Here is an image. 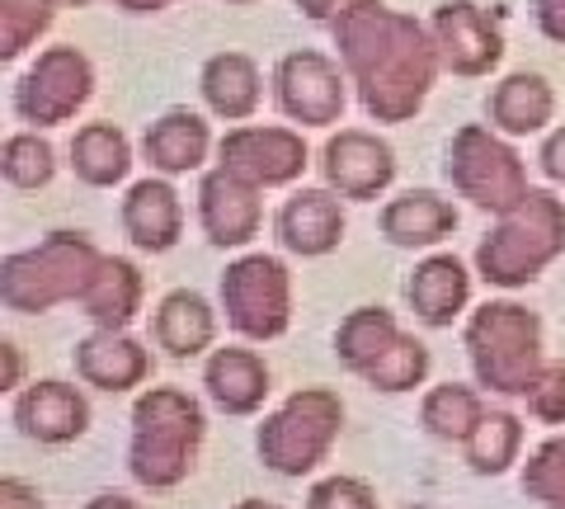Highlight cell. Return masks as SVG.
Here are the masks:
<instances>
[{
	"label": "cell",
	"instance_id": "obj_1",
	"mask_svg": "<svg viewBox=\"0 0 565 509\" xmlns=\"http://www.w3.org/2000/svg\"><path fill=\"white\" fill-rule=\"evenodd\" d=\"M330 33L353 95L373 123H411L429 104L444 76V57H438L429 24L382 0H363L340 24H330Z\"/></svg>",
	"mask_w": 565,
	"mask_h": 509
},
{
	"label": "cell",
	"instance_id": "obj_2",
	"mask_svg": "<svg viewBox=\"0 0 565 509\" xmlns=\"http://www.w3.org/2000/svg\"><path fill=\"white\" fill-rule=\"evenodd\" d=\"M207 438V415L184 388H147L132 401L128 471L141 490H174L193 477Z\"/></svg>",
	"mask_w": 565,
	"mask_h": 509
},
{
	"label": "cell",
	"instance_id": "obj_3",
	"mask_svg": "<svg viewBox=\"0 0 565 509\" xmlns=\"http://www.w3.org/2000/svg\"><path fill=\"white\" fill-rule=\"evenodd\" d=\"M565 255V199L552 189H527L519 208H509L504 218H494L490 232L476 241V278H486L490 288H527Z\"/></svg>",
	"mask_w": 565,
	"mask_h": 509
},
{
	"label": "cell",
	"instance_id": "obj_4",
	"mask_svg": "<svg viewBox=\"0 0 565 509\" xmlns=\"http://www.w3.org/2000/svg\"><path fill=\"white\" fill-rule=\"evenodd\" d=\"M104 265V251L85 232H47L29 251L0 259V303L20 316H47L52 307L81 303L90 278Z\"/></svg>",
	"mask_w": 565,
	"mask_h": 509
},
{
	"label": "cell",
	"instance_id": "obj_5",
	"mask_svg": "<svg viewBox=\"0 0 565 509\" xmlns=\"http://www.w3.org/2000/svg\"><path fill=\"white\" fill-rule=\"evenodd\" d=\"M462 344L476 373V388L494 396H523L533 378L546 368L542 354V316L509 297H490L476 311H467Z\"/></svg>",
	"mask_w": 565,
	"mask_h": 509
},
{
	"label": "cell",
	"instance_id": "obj_6",
	"mask_svg": "<svg viewBox=\"0 0 565 509\" xmlns=\"http://www.w3.org/2000/svg\"><path fill=\"white\" fill-rule=\"evenodd\" d=\"M344 434V396L334 388H297L255 430V453L274 477H311Z\"/></svg>",
	"mask_w": 565,
	"mask_h": 509
},
{
	"label": "cell",
	"instance_id": "obj_7",
	"mask_svg": "<svg viewBox=\"0 0 565 509\" xmlns=\"http://www.w3.org/2000/svg\"><path fill=\"white\" fill-rule=\"evenodd\" d=\"M444 174L457 199H467L471 208H481L490 218H504L509 208H519L527 199V166L514 147V137L494 132L490 123H462L448 137Z\"/></svg>",
	"mask_w": 565,
	"mask_h": 509
},
{
	"label": "cell",
	"instance_id": "obj_8",
	"mask_svg": "<svg viewBox=\"0 0 565 509\" xmlns=\"http://www.w3.org/2000/svg\"><path fill=\"white\" fill-rule=\"evenodd\" d=\"M217 303L226 326L250 344L282 340L292 326V274L278 255L250 251L232 259L217 278Z\"/></svg>",
	"mask_w": 565,
	"mask_h": 509
},
{
	"label": "cell",
	"instance_id": "obj_9",
	"mask_svg": "<svg viewBox=\"0 0 565 509\" xmlns=\"http://www.w3.org/2000/svg\"><path fill=\"white\" fill-rule=\"evenodd\" d=\"M95 99V62L76 43H52L14 81V118L29 128H62Z\"/></svg>",
	"mask_w": 565,
	"mask_h": 509
},
{
	"label": "cell",
	"instance_id": "obj_10",
	"mask_svg": "<svg viewBox=\"0 0 565 509\" xmlns=\"http://www.w3.org/2000/svg\"><path fill=\"white\" fill-rule=\"evenodd\" d=\"M274 104L288 123L334 128L349 109V72L321 47H292L274 66Z\"/></svg>",
	"mask_w": 565,
	"mask_h": 509
},
{
	"label": "cell",
	"instance_id": "obj_11",
	"mask_svg": "<svg viewBox=\"0 0 565 509\" xmlns=\"http://www.w3.org/2000/svg\"><path fill=\"white\" fill-rule=\"evenodd\" d=\"M217 166L255 189H288L307 174V137L282 123H236L217 142Z\"/></svg>",
	"mask_w": 565,
	"mask_h": 509
},
{
	"label": "cell",
	"instance_id": "obj_12",
	"mask_svg": "<svg viewBox=\"0 0 565 509\" xmlns=\"http://www.w3.org/2000/svg\"><path fill=\"white\" fill-rule=\"evenodd\" d=\"M321 174L344 203H377L396 184V147L367 128H340L321 147Z\"/></svg>",
	"mask_w": 565,
	"mask_h": 509
},
{
	"label": "cell",
	"instance_id": "obj_13",
	"mask_svg": "<svg viewBox=\"0 0 565 509\" xmlns=\"http://www.w3.org/2000/svg\"><path fill=\"white\" fill-rule=\"evenodd\" d=\"M429 29H434L438 57H444V72L452 76L476 81V76H490L504 62V29L476 0H444L434 10Z\"/></svg>",
	"mask_w": 565,
	"mask_h": 509
},
{
	"label": "cell",
	"instance_id": "obj_14",
	"mask_svg": "<svg viewBox=\"0 0 565 509\" xmlns=\"http://www.w3.org/2000/svg\"><path fill=\"white\" fill-rule=\"evenodd\" d=\"M10 420L29 444H43V448H62V444H76L90 430V401L76 382H62V378H39L29 388L14 392V406Z\"/></svg>",
	"mask_w": 565,
	"mask_h": 509
},
{
	"label": "cell",
	"instance_id": "obj_15",
	"mask_svg": "<svg viewBox=\"0 0 565 509\" xmlns=\"http://www.w3.org/2000/svg\"><path fill=\"white\" fill-rule=\"evenodd\" d=\"M264 189L212 166L199 180V226L217 251H245L264 232Z\"/></svg>",
	"mask_w": 565,
	"mask_h": 509
},
{
	"label": "cell",
	"instance_id": "obj_16",
	"mask_svg": "<svg viewBox=\"0 0 565 509\" xmlns=\"http://www.w3.org/2000/svg\"><path fill=\"white\" fill-rule=\"evenodd\" d=\"M71 363H76V378L85 388L109 392V396L147 388V378H151V349L137 336H128V330H104V326H95L85 340H76Z\"/></svg>",
	"mask_w": 565,
	"mask_h": 509
},
{
	"label": "cell",
	"instance_id": "obj_17",
	"mask_svg": "<svg viewBox=\"0 0 565 509\" xmlns=\"http://www.w3.org/2000/svg\"><path fill=\"white\" fill-rule=\"evenodd\" d=\"M349 218H344V199L334 189H297L292 199H282L278 218H274V236L288 255L302 259H321L344 245Z\"/></svg>",
	"mask_w": 565,
	"mask_h": 509
},
{
	"label": "cell",
	"instance_id": "obj_18",
	"mask_svg": "<svg viewBox=\"0 0 565 509\" xmlns=\"http://www.w3.org/2000/svg\"><path fill=\"white\" fill-rule=\"evenodd\" d=\"M118 222H122V236H128L137 251H147V255L174 251L184 236V199H180V189L170 184V174L137 180L128 194H122Z\"/></svg>",
	"mask_w": 565,
	"mask_h": 509
},
{
	"label": "cell",
	"instance_id": "obj_19",
	"mask_svg": "<svg viewBox=\"0 0 565 509\" xmlns=\"http://www.w3.org/2000/svg\"><path fill=\"white\" fill-rule=\"evenodd\" d=\"M471 269L467 259H457L452 251H434L405 278V303H411L415 321L429 330H448L457 316H467L471 307Z\"/></svg>",
	"mask_w": 565,
	"mask_h": 509
},
{
	"label": "cell",
	"instance_id": "obj_20",
	"mask_svg": "<svg viewBox=\"0 0 565 509\" xmlns=\"http://www.w3.org/2000/svg\"><path fill=\"white\" fill-rule=\"evenodd\" d=\"M203 392L222 415L245 420V415L264 411V401L274 392V373L255 349L226 344V349H212L203 359Z\"/></svg>",
	"mask_w": 565,
	"mask_h": 509
},
{
	"label": "cell",
	"instance_id": "obj_21",
	"mask_svg": "<svg viewBox=\"0 0 565 509\" xmlns=\"http://www.w3.org/2000/svg\"><path fill=\"white\" fill-rule=\"evenodd\" d=\"M217 311L199 288H170L151 311V340L170 359H207L217 349Z\"/></svg>",
	"mask_w": 565,
	"mask_h": 509
},
{
	"label": "cell",
	"instance_id": "obj_22",
	"mask_svg": "<svg viewBox=\"0 0 565 509\" xmlns=\"http://www.w3.org/2000/svg\"><path fill=\"white\" fill-rule=\"evenodd\" d=\"M457 203L444 199L438 189H405V194L386 199L377 213V232L396 245V251H434L457 232Z\"/></svg>",
	"mask_w": 565,
	"mask_h": 509
},
{
	"label": "cell",
	"instance_id": "obj_23",
	"mask_svg": "<svg viewBox=\"0 0 565 509\" xmlns=\"http://www.w3.org/2000/svg\"><path fill=\"white\" fill-rule=\"evenodd\" d=\"M217 151L212 142V123L193 109H166L141 132V156H147L151 174H193L207 166V156Z\"/></svg>",
	"mask_w": 565,
	"mask_h": 509
},
{
	"label": "cell",
	"instance_id": "obj_24",
	"mask_svg": "<svg viewBox=\"0 0 565 509\" xmlns=\"http://www.w3.org/2000/svg\"><path fill=\"white\" fill-rule=\"evenodd\" d=\"M199 95L212 118L222 123H250L264 99V72L250 52H212L199 72Z\"/></svg>",
	"mask_w": 565,
	"mask_h": 509
},
{
	"label": "cell",
	"instance_id": "obj_25",
	"mask_svg": "<svg viewBox=\"0 0 565 509\" xmlns=\"http://www.w3.org/2000/svg\"><path fill=\"white\" fill-rule=\"evenodd\" d=\"M486 118L494 132L504 137H533L546 132V123L556 118V91L542 72H509L500 85H490L486 95Z\"/></svg>",
	"mask_w": 565,
	"mask_h": 509
},
{
	"label": "cell",
	"instance_id": "obj_26",
	"mask_svg": "<svg viewBox=\"0 0 565 509\" xmlns=\"http://www.w3.org/2000/svg\"><path fill=\"white\" fill-rule=\"evenodd\" d=\"M141 303H147V278H141L137 259L104 255L99 274L90 278V288H85V297L76 307L104 330H128L141 316Z\"/></svg>",
	"mask_w": 565,
	"mask_h": 509
},
{
	"label": "cell",
	"instance_id": "obj_27",
	"mask_svg": "<svg viewBox=\"0 0 565 509\" xmlns=\"http://www.w3.org/2000/svg\"><path fill=\"white\" fill-rule=\"evenodd\" d=\"M132 170V142L118 123H81L71 137V174L85 189H114Z\"/></svg>",
	"mask_w": 565,
	"mask_h": 509
},
{
	"label": "cell",
	"instance_id": "obj_28",
	"mask_svg": "<svg viewBox=\"0 0 565 509\" xmlns=\"http://www.w3.org/2000/svg\"><path fill=\"white\" fill-rule=\"evenodd\" d=\"M401 336V321L396 311L386 307H353L340 330H334V359H340V368H349L353 378H363L367 368H373L386 349L396 344Z\"/></svg>",
	"mask_w": 565,
	"mask_h": 509
},
{
	"label": "cell",
	"instance_id": "obj_29",
	"mask_svg": "<svg viewBox=\"0 0 565 509\" xmlns=\"http://www.w3.org/2000/svg\"><path fill=\"white\" fill-rule=\"evenodd\" d=\"M486 396L467 388V382H438V388L424 392L419 401V425L438 444H467L476 434V425L486 420Z\"/></svg>",
	"mask_w": 565,
	"mask_h": 509
},
{
	"label": "cell",
	"instance_id": "obj_30",
	"mask_svg": "<svg viewBox=\"0 0 565 509\" xmlns=\"http://www.w3.org/2000/svg\"><path fill=\"white\" fill-rule=\"evenodd\" d=\"M462 453L476 477H504L523 458V420L504 406H490L486 420L476 425V434L462 444Z\"/></svg>",
	"mask_w": 565,
	"mask_h": 509
},
{
	"label": "cell",
	"instance_id": "obj_31",
	"mask_svg": "<svg viewBox=\"0 0 565 509\" xmlns=\"http://www.w3.org/2000/svg\"><path fill=\"white\" fill-rule=\"evenodd\" d=\"M429 368H434V354H429V344H424L415 330H401L396 344L386 349V354L367 368L363 382L373 392H386V396H401V392H415L429 382Z\"/></svg>",
	"mask_w": 565,
	"mask_h": 509
},
{
	"label": "cell",
	"instance_id": "obj_32",
	"mask_svg": "<svg viewBox=\"0 0 565 509\" xmlns=\"http://www.w3.org/2000/svg\"><path fill=\"white\" fill-rule=\"evenodd\" d=\"M0 174L14 189H47L52 174H57V151L39 128L10 132L6 147H0Z\"/></svg>",
	"mask_w": 565,
	"mask_h": 509
},
{
	"label": "cell",
	"instance_id": "obj_33",
	"mask_svg": "<svg viewBox=\"0 0 565 509\" xmlns=\"http://www.w3.org/2000/svg\"><path fill=\"white\" fill-rule=\"evenodd\" d=\"M62 0H0V62H20L57 20Z\"/></svg>",
	"mask_w": 565,
	"mask_h": 509
},
{
	"label": "cell",
	"instance_id": "obj_34",
	"mask_svg": "<svg viewBox=\"0 0 565 509\" xmlns=\"http://www.w3.org/2000/svg\"><path fill=\"white\" fill-rule=\"evenodd\" d=\"M523 496L537 500L542 509H565V434H552L527 453L523 463Z\"/></svg>",
	"mask_w": 565,
	"mask_h": 509
},
{
	"label": "cell",
	"instance_id": "obj_35",
	"mask_svg": "<svg viewBox=\"0 0 565 509\" xmlns=\"http://www.w3.org/2000/svg\"><path fill=\"white\" fill-rule=\"evenodd\" d=\"M307 509H377V490L363 477H349V471H334V477L311 481L307 490Z\"/></svg>",
	"mask_w": 565,
	"mask_h": 509
},
{
	"label": "cell",
	"instance_id": "obj_36",
	"mask_svg": "<svg viewBox=\"0 0 565 509\" xmlns=\"http://www.w3.org/2000/svg\"><path fill=\"white\" fill-rule=\"evenodd\" d=\"M523 401L537 425H565V363H546L533 378V388L523 392Z\"/></svg>",
	"mask_w": 565,
	"mask_h": 509
},
{
	"label": "cell",
	"instance_id": "obj_37",
	"mask_svg": "<svg viewBox=\"0 0 565 509\" xmlns=\"http://www.w3.org/2000/svg\"><path fill=\"white\" fill-rule=\"evenodd\" d=\"M537 166H542V174H546L552 184H565V123L542 137V147H537Z\"/></svg>",
	"mask_w": 565,
	"mask_h": 509
},
{
	"label": "cell",
	"instance_id": "obj_38",
	"mask_svg": "<svg viewBox=\"0 0 565 509\" xmlns=\"http://www.w3.org/2000/svg\"><path fill=\"white\" fill-rule=\"evenodd\" d=\"M0 509H47L43 490L24 477H0Z\"/></svg>",
	"mask_w": 565,
	"mask_h": 509
},
{
	"label": "cell",
	"instance_id": "obj_39",
	"mask_svg": "<svg viewBox=\"0 0 565 509\" xmlns=\"http://www.w3.org/2000/svg\"><path fill=\"white\" fill-rule=\"evenodd\" d=\"M533 20L546 43L565 47V0H533Z\"/></svg>",
	"mask_w": 565,
	"mask_h": 509
},
{
	"label": "cell",
	"instance_id": "obj_40",
	"mask_svg": "<svg viewBox=\"0 0 565 509\" xmlns=\"http://www.w3.org/2000/svg\"><path fill=\"white\" fill-rule=\"evenodd\" d=\"M24 388V349L14 340H0V392Z\"/></svg>",
	"mask_w": 565,
	"mask_h": 509
},
{
	"label": "cell",
	"instance_id": "obj_41",
	"mask_svg": "<svg viewBox=\"0 0 565 509\" xmlns=\"http://www.w3.org/2000/svg\"><path fill=\"white\" fill-rule=\"evenodd\" d=\"M353 6H363V0H297V10H302L311 24H340Z\"/></svg>",
	"mask_w": 565,
	"mask_h": 509
},
{
	"label": "cell",
	"instance_id": "obj_42",
	"mask_svg": "<svg viewBox=\"0 0 565 509\" xmlns=\"http://www.w3.org/2000/svg\"><path fill=\"white\" fill-rule=\"evenodd\" d=\"M122 14H161L170 6H180V0H114Z\"/></svg>",
	"mask_w": 565,
	"mask_h": 509
},
{
	"label": "cell",
	"instance_id": "obj_43",
	"mask_svg": "<svg viewBox=\"0 0 565 509\" xmlns=\"http://www.w3.org/2000/svg\"><path fill=\"white\" fill-rule=\"evenodd\" d=\"M81 509H141V505L128 500V496H118V490H104V496H90Z\"/></svg>",
	"mask_w": 565,
	"mask_h": 509
},
{
	"label": "cell",
	"instance_id": "obj_44",
	"mask_svg": "<svg viewBox=\"0 0 565 509\" xmlns=\"http://www.w3.org/2000/svg\"><path fill=\"white\" fill-rule=\"evenodd\" d=\"M232 509H282V505H274V500H259V496H245V500H236Z\"/></svg>",
	"mask_w": 565,
	"mask_h": 509
},
{
	"label": "cell",
	"instance_id": "obj_45",
	"mask_svg": "<svg viewBox=\"0 0 565 509\" xmlns=\"http://www.w3.org/2000/svg\"><path fill=\"white\" fill-rule=\"evenodd\" d=\"M62 6H99V0H62Z\"/></svg>",
	"mask_w": 565,
	"mask_h": 509
},
{
	"label": "cell",
	"instance_id": "obj_46",
	"mask_svg": "<svg viewBox=\"0 0 565 509\" xmlns=\"http://www.w3.org/2000/svg\"><path fill=\"white\" fill-rule=\"evenodd\" d=\"M226 6H255V0H226Z\"/></svg>",
	"mask_w": 565,
	"mask_h": 509
},
{
	"label": "cell",
	"instance_id": "obj_47",
	"mask_svg": "<svg viewBox=\"0 0 565 509\" xmlns=\"http://www.w3.org/2000/svg\"><path fill=\"white\" fill-rule=\"evenodd\" d=\"M401 509H434V505H401Z\"/></svg>",
	"mask_w": 565,
	"mask_h": 509
}]
</instances>
